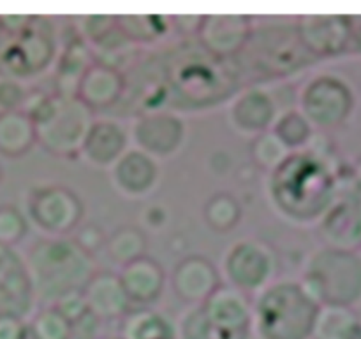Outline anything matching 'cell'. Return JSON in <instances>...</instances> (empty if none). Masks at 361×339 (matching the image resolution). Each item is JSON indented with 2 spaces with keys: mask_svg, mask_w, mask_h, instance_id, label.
Returning a JSON list of instances; mask_svg holds the SVG:
<instances>
[{
  "mask_svg": "<svg viewBox=\"0 0 361 339\" xmlns=\"http://www.w3.org/2000/svg\"><path fill=\"white\" fill-rule=\"evenodd\" d=\"M300 285L319 306L353 309L361 301V257L323 246L309 259Z\"/></svg>",
  "mask_w": 361,
  "mask_h": 339,
  "instance_id": "obj_5",
  "label": "cell"
},
{
  "mask_svg": "<svg viewBox=\"0 0 361 339\" xmlns=\"http://www.w3.org/2000/svg\"><path fill=\"white\" fill-rule=\"evenodd\" d=\"M25 95H27V91L21 88V84L18 81L7 76L0 77V109L2 111L20 109L21 104H23Z\"/></svg>",
  "mask_w": 361,
  "mask_h": 339,
  "instance_id": "obj_37",
  "label": "cell"
},
{
  "mask_svg": "<svg viewBox=\"0 0 361 339\" xmlns=\"http://www.w3.org/2000/svg\"><path fill=\"white\" fill-rule=\"evenodd\" d=\"M148 239L147 234L136 225H122L115 229L106 239V252L109 259L118 266L133 262L140 257L147 255Z\"/></svg>",
  "mask_w": 361,
  "mask_h": 339,
  "instance_id": "obj_27",
  "label": "cell"
},
{
  "mask_svg": "<svg viewBox=\"0 0 361 339\" xmlns=\"http://www.w3.org/2000/svg\"><path fill=\"white\" fill-rule=\"evenodd\" d=\"M35 23V20H34ZM34 23L23 34L13 35L14 41L0 53V67L11 76H30L48 67L55 44L44 32L34 30Z\"/></svg>",
  "mask_w": 361,
  "mask_h": 339,
  "instance_id": "obj_11",
  "label": "cell"
},
{
  "mask_svg": "<svg viewBox=\"0 0 361 339\" xmlns=\"http://www.w3.org/2000/svg\"><path fill=\"white\" fill-rule=\"evenodd\" d=\"M348 51L361 55V16L360 18L351 16V37H349Z\"/></svg>",
  "mask_w": 361,
  "mask_h": 339,
  "instance_id": "obj_42",
  "label": "cell"
},
{
  "mask_svg": "<svg viewBox=\"0 0 361 339\" xmlns=\"http://www.w3.org/2000/svg\"><path fill=\"white\" fill-rule=\"evenodd\" d=\"M317 232L326 248L358 252L361 248V190L355 185H338L337 196L321 217Z\"/></svg>",
  "mask_w": 361,
  "mask_h": 339,
  "instance_id": "obj_8",
  "label": "cell"
},
{
  "mask_svg": "<svg viewBox=\"0 0 361 339\" xmlns=\"http://www.w3.org/2000/svg\"><path fill=\"white\" fill-rule=\"evenodd\" d=\"M118 276L130 306L136 305L140 308H147L157 302L166 287L164 269L157 260L148 255L126 264Z\"/></svg>",
  "mask_w": 361,
  "mask_h": 339,
  "instance_id": "obj_18",
  "label": "cell"
},
{
  "mask_svg": "<svg viewBox=\"0 0 361 339\" xmlns=\"http://www.w3.org/2000/svg\"><path fill=\"white\" fill-rule=\"evenodd\" d=\"M27 267L13 248L0 246V316L23 319L34 305Z\"/></svg>",
  "mask_w": 361,
  "mask_h": 339,
  "instance_id": "obj_13",
  "label": "cell"
},
{
  "mask_svg": "<svg viewBox=\"0 0 361 339\" xmlns=\"http://www.w3.org/2000/svg\"><path fill=\"white\" fill-rule=\"evenodd\" d=\"M249 336L250 334L233 333L210 322L200 306L187 312L176 329V339H249Z\"/></svg>",
  "mask_w": 361,
  "mask_h": 339,
  "instance_id": "obj_29",
  "label": "cell"
},
{
  "mask_svg": "<svg viewBox=\"0 0 361 339\" xmlns=\"http://www.w3.org/2000/svg\"><path fill=\"white\" fill-rule=\"evenodd\" d=\"M250 160L263 171L274 172L293 153L271 130L256 134L249 148Z\"/></svg>",
  "mask_w": 361,
  "mask_h": 339,
  "instance_id": "obj_30",
  "label": "cell"
},
{
  "mask_svg": "<svg viewBox=\"0 0 361 339\" xmlns=\"http://www.w3.org/2000/svg\"><path fill=\"white\" fill-rule=\"evenodd\" d=\"M271 132L286 144L291 151L305 148L312 141L314 130L309 120L300 111H288L274 123Z\"/></svg>",
  "mask_w": 361,
  "mask_h": 339,
  "instance_id": "obj_31",
  "label": "cell"
},
{
  "mask_svg": "<svg viewBox=\"0 0 361 339\" xmlns=\"http://www.w3.org/2000/svg\"><path fill=\"white\" fill-rule=\"evenodd\" d=\"M28 215L46 234L66 238L81 225L85 206L67 186L48 185L32 190L28 197Z\"/></svg>",
  "mask_w": 361,
  "mask_h": 339,
  "instance_id": "obj_7",
  "label": "cell"
},
{
  "mask_svg": "<svg viewBox=\"0 0 361 339\" xmlns=\"http://www.w3.org/2000/svg\"><path fill=\"white\" fill-rule=\"evenodd\" d=\"M34 23L32 16H0V30L6 35H20Z\"/></svg>",
  "mask_w": 361,
  "mask_h": 339,
  "instance_id": "obj_41",
  "label": "cell"
},
{
  "mask_svg": "<svg viewBox=\"0 0 361 339\" xmlns=\"http://www.w3.org/2000/svg\"><path fill=\"white\" fill-rule=\"evenodd\" d=\"M229 285L245 294L268 287L275 274V257L267 245L245 239L231 246L224 260Z\"/></svg>",
  "mask_w": 361,
  "mask_h": 339,
  "instance_id": "obj_9",
  "label": "cell"
},
{
  "mask_svg": "<svg viewBox=\"0 0 361 339\" xmlns=\"http://www.w3.org/2000/svg\"><path fill=\"white\" fill-rule=\"evenodd\" d=\"M99 339H123V338L118 336V338H99Z\"/></svg>",
  "mask_w": 361,
  "mask_h": 339,
  "instance_id": "obj_44",
  "label": "cell"
},
{
  "mask_svg": "<svg viewBox=\"0 0 361 339\" xmlns=\"http://www.w3.org/2000/svg\"><path fill=\"white\" fill-rule=\"evenodd\" d=\"M295 30L300 44L309 55L330 58L348 51L351 16H300Z\"/></svg>",
  "mask_w": 361,
  "mask_h": 339,
  "instance_id": "obj_10",
  "label": "cell"
},
{
  "mask_svg": "<svg viewBox=\"0 0 361 339\" xmlns=\"http://www.w3.org/2000/svg\"><path fill=\"white\" fill-rule=\"evenodd\" d=\"M351 181L356 188L361 190V155L356 158L355 165H353V169H351Z\"/></svg>",
  "mask_w": 361,
  "mask_h": 339,
  "instance_id": "obj_43",
  "label": "cell"
},
{
  "mask_svg": "<svg viewBox=\"0 0 361 339\" xmlns=\"http://www.w3.org/2000/svg\"><path fill=\"white\" fill-rule=\"evenodd\" d=\"M106 239H108V236L104 234V231H102L99 225L83 224L76 229V234H74L73 241L76 243L85 253L94 257V253H97L99 250L104 248Z\"/></svg>",
  "mask_w": 361,
  "mask_h": 339,
  "instance_id": "obj_35",
  "label": "cell"
},
{
  "mask_svg": "<svg viewBox=\"0 0 361 339\" xmlns=\"http://www.w3.org/2000/svg\"><path fill=\"white\" fill-rule=\"evenodd\" d=\"M338 178L326 158L312 151H293L274 172L270 193L281 213L296 222L324 215L337 196Z\"/></svg>",
  "mask_w": 361,
  "mask_h": 339,
  "instance_id": "obj_1",
  "label": "cell"
},
{
  "mask_svg": "<svg viewBox=\"0 0 361 339\" xmlns=\"http://www.w3.org/2000/svg\"><path fill=\"white\" fill-rule=\"evenodd\" d=\"M99 331H101V320L88 312L71 324L69 339H99Z\"/></svg>",
  "mask_w": 361,
  "mask_h": 339,
  "instance_id": "obj_39",
  "label": "cell"
},
{
  "mask_svg": "<svg viewBox=\"0 0 361 339\" xmlns=\"http://www.w3.org/2000/svg\"><path fill=\"white\" fill-rule=\"evenodd\" d=\"M35 144L34 120L21 109L0 111V155L20 158Z\"/></svg>",
  "mask_w": 361,
  "mask_h": 339,
  "instance_id": "obj_23",
  "label": "cell"
},
{
  "mask_svg": "<svg viewBox=\"0 0 361 339\" xmlns=\"http://www.w3.org/2000/svg\"><path fill=\"white\" fill-rule=\"evenodd\" d=\"M28 331L35 339H69L71 322L53 306H44L28 324Z\"/></svg>",
  "mask_w": 361,
  "mask_h": 339,
  "instance_id": "obj_33",
  "label": "cell"
},
{
  "mask_svg": "<svg viewBox=\"0 0 361 339\" xmlns=\"http://www.w3.org/2000/svg\"><path fill=\"white\" fill-rule=\"evenodd\" d=\"M25 339H35L34 336H32V334H30V331H28V336L27 338H25Z\"/></svg>",
  "mask_w": 361,
  "mask_h": 339,
  "instance_id": "obj_45",
  "label": "cell"
},
{
  "mask_svg": "<svg viewBox=\"0 0 361 339\" xmlns=\"http://www.w3.org/2000/svg\"><path fill=\"white\" fill-rule=\"evenodd\" d=\"M134 141L152 158H166L180 150L185 137L182 120L169 113H150L134 123Z\"/></svg>",
  "mask_w": 361,
  "mask_h": 339,
  "instance_id": "obj_12",
  "label": "cell"
},
{
  "mask_svg": "<svg viewBox=\"0 0 361 339\" xmlns=\"http://www.w3.org/2000/svg\"><path fill=\"white\" fill-rule=\"evenodd\" d=\"M126 90V77L116 67L92 63L78 84L76 97L92 111H102L118 102Z\"/></svg>",
  "mask_w": 361,
  "mask_h": 339,
  "instance_id": "obj_19",
  "label": "cell"
},
{
  "mask_svg": "<svg viewBox=\"0 0 361 339\" xmlns=\"http://www.w3.org/2000/svg\"><path fill=\"white\" fill-rule=\"evenodd\" d=\"M127 151V134L120 123L95 120L83 143L81 157L95 167H109Z\"/></svg>",
  "mask_w": 361,
  "mask_h": 339,
  "instance_id": "obj_21",
  "label": "cell"
},
{
  "mask_svg": "<svg viewBox=\"0 0 361 339\" xmlns=\"http://www.w3.org/2000/svg\"><path fill=\"white\" fill-rule=\"evenodd\" d=\"M35 143L49 155L67 160L81 157L83 143L95 123V113L78 97L48 94L30 113Z\"/></svg>",
  "mask_w": 361,
  "mask_h": 339,
  "instance_id": "obj_4",
  "label": "cell"
},
{
  "mask_svg": "<svg viewBox=\"0 0 361 339\" xmlns=\"http://www.w3.org/2000/svg\"><path fill=\"white\" fill-rule=\"evenodd\" d=\"M312 339H361V320L351 308L321 306Z\"/></svg>",
  "mask_w": 361,
  "mask_h": 339,
  "instance_id": "obj_26",
  "label": "cell"
},
{
  "mask_svg": "<svg viewBox=\"0 0 361 339\" xmlns=\"http://www.w3.org/2000/svg\"><path fill=\"white\" fill-rule=\"evenodd\" d=\"M53 308L60 313V315L66 316L71 324L76 322L78 319L88 313V306L87 301H85L83 290H73L63 294L62 298L56 299Z\"/></svg>",
  "mask_w": 361,
  "mask_h": 339,
  "instance_id": "obj_36",
  "label": "cell"
},
{
  "mask_svg": "<svg viewBox=\"0 0 361 339\" xmlns=\"http://www.w3.org/2000/svg\"><path fill=\"white\" fill-rule=\"evenodd\" d=\"M88 312L101 322L123 319L130 312V301L120 276L109 271H95L83 287Z\"/></svg>",
  "mask_w": 361,
  "mask_h": 339,
  "instance_id": "obj_17",
  "label": "cell"
},
{
  "mask_svg": "<svg viewBox=\"0 0 361 339\" xmlns=\"http://www.w3.org/2000/svg\"><path fill=\"white\" fill-rule=\"evenodd\" d=\"M0 181H2V167H0Z\"/></svg>",
  "mask_w": 361,
  "mask_h": 339,
  "instance_id": "obj_46",
  "label": "cell"
},
{
  "mask_svg": "<svg viewBox=\"0 0 361 339\" xmlns=\"http://www.w3.org/2000/svg\"><path fill=\"white\" fill-rule=\"evenodd\" d=\"M277 105L263 90H247L231 108V120L245 134H261L275 123Z\"/></svg>",
  "mask_w": 361,
  "mask_h": 339,
  "instance_id": "obj_22",
  "label": "cell"
},
{
  "mask_svg": "<svg viewBox=\"0 0 361 339\" xmlns=\"http://www.w3.org/2000/svg\"><path fill=\"white\" fill-rule=\"evenodd\" d=\"M355 104L353 88L334 74H321L310 79L300 95V113L309 120L310 125L319 129L341 127L348 122Z\"/></svg>",
  "mask_w": 361,
  "mask_h": 339,
  "instance_id": "obj_6",
  "label": "cell"
},
{
  "mask_svg": "<svg viewBox=\"0 0 361 339\" xmlns=\"http://www.w3.org/2000/svg\"><path fill=\"white\" fill-rule=\"evenodd\" d=\"M210 322L233 333L250 334L252 329V301L249 294L221 283L201 305H197Z\"/></svg>",
  "mask_w": 361,
  "mask_h": 339,
  "instance_id": "obj_14",
  "label": "cell"
},
{
  "mask_svg": "<svg viewBox=\"0 0 361 339\" xmlns=\"http://www.w3.org/2000/svg\"><path fill=\"white\" fill-rule=\"evenodd\" d=\"M123 339H176V327L162 313L148 308L129 312L123 316Z\"/></svg>",
  "mask_w": 361,
  "mask_h": 339,
  "instance_id": "obj_25",
  "label": "cell"
},
{
  "mask_svg": "<svg viewBox=\"0 0 361 339\" xmlns=\"http://www.w3.org/2000/svg\"><path fill=\"white\" fill-rule=\"evenodd\" d=\"M81 25H83L85 35L94 42L101 41L116 27L115 16H85Z\"/></svg>",
  "mask_w": 361,
  "mask_h": 339,
  "instance_id": "obj_38",
  "label": "cell"
},
{
  "mask_svg": "<svg viewBox=\"0 0 361 339\" xmlns=\"http://www.w3.org/2000/svg\"><path fill=\"white\" fill-rule=\"evenodd\" d=\"M34 299L53 306L73 290H83L94 276L95 264L73 238H51L35 243L25 259Z\"/></svg>",
  "mask_w": 361,
  "mask_h": 339,
  "instance_id": "obj_2",
  "label": "cell"
},
{
  "mask_svg": "<svg viewBox=\"0 0 361 339\" xmlns=\"http://www.w3.org/2000/svg\"><path fill=\"white\" fill-rule=\"evenodd\" d=\"M95 62L97 60H95L92 49L81 39L71 41L66 46V51H63L62 58H60L59 69H56L55 94L76 97L78 84H80L81 77L87 72L88 67Z\"/></svg>",
  "mask_w": 361,
  "mask_h": 339,
  "instance_id": "obj_24",
  "label": "cell"
},
{
  "mask_svg": "<svg viewBox=\"0 0 361 339\" xmlns=\"http://www.w3.org/2000/svg\"><path fill=\"white\" fill-rule=\"evenodd\" d=\"M116 28L127 41L150 42L166 32L161 16H115Z\"/></svg>",
  "mask_w": 361,
  "mask_h": 339,
  "instance_id": "obj_32",
  "label": "cell"
},
{
  "mask_svg": "<svg viewBox=\"0 0 361 339\" xmlns=\"http://www.w3.org/2000/svg\"><path fill=\"white\" fill-rule=\"evenodd\" d=\"M27 220L18 207L0 206V246L13 248L27 236Z\"/></svg>",
  "mask_w": 361,
  "mask_h": 339,
  "instance_id": "obj_34",
  "label": "cell"
},
{
  "mask_svg": "<svg viewBox=\"0 0 361 339\" xmlns=\"http://www.w3.org/2000/svg\"><path fill=\"white\" fill-rule=\"evenodd\" d=\"M197 37L201 46L215 56H233L245 48L252 35V25L247 16L210 14L201 16Z\"/></svg>",
  "mask_w": 361,
  "mask_h": 339,
  "instance_id": "obj_15",
  "label": "cell"
},
{
  "mask_svg": "<svg viewBox=\"0 0 361 339\" xmlns=\"http://www.w3.org/2000/svg\"><path fill=\"white\" fill-rule=\"evenodd\" d=\"M203 218L214 232L233 231L242 220V206L238 199L228 192H219L204 203Z\"/></svg>",
  "mask_w": 361,
  "mask_h": 339,
  "instance_id": "obj_28",
  "label": "cell"
},
{
  "mask_svg": "<svg viewBox=\"0 0 361 339\" xmlns=\"http://www.w3.org/2000/svg\"><path fill=\"white\" fill-rule=\"evenodd\" d=\"M113 179L123 193L141 197L150 192L157 183V162L145 151L129 150L113 165Z\"/></svg>",
  "mask_w": 361,
  "mask_h": 339,
  "instance_id": "obj_20",
  "label": "cell"
},
{
  "mask_svg": "<svg viewBox=\"0 0 361 339\" xmlns=\"http://www.w3.org/2000/svg\"><path fill=\"white\" fill-rule=\"evenodd\" d=\"M28 336V324L13 315L0 316V339H25Z\"/></svg>",
  "mask_w": 361,
  "mask_h": 339,
  "instance_id": "obj_40",
  "label": "cell"
},
{
  "mask_svg": "<svg viewBox=\"0 0 361 339\" xmlns=\"http://www.w3.org/2000/svg\"><path fill=\"white\" fill-rule=\"evenodd\" d=\"M321 306L302 285H268L252 305V326L261 339H312Z\"/></svg>",
  "mask_w": 361,
  "mask_h": 339,
  "instance_id": "obj_3",
  "label": "cell"
},
{
  "mask_svg": "<svg viewBox=\"0 0 361 339\" xmlns=\"http://www.w3.org/2000/svg\"><path fill=\"white\" fill-rule=\"evenodd\" d=\"M171 285L180 301L197 306L221 285V274L207 257L189 255L173 269Z\"/></svg>",
  "mask_w": 361,
  "mask_h": 339,
  "instance_id": "obj_16",
  "label": "cell"
}]
</instances>
